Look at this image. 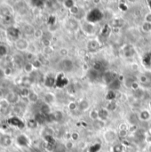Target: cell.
Returning a JSON list of instances; mask_svg holds the SVG:
<instances>
[{
    "label": "cell",
    "mask_w": 151,
    "mask_h": 152,
    "mask_svg": "<svg viewBox=\"0 0 151 152\" xmlns=\"http://www.w3.org/2000/svg\"><path fill=\"white\" fill-rule=\"evenodd\" d=\"M15 142H16V144L21 148H25V147H28L30 143V141L28 139V137L26 135V134H19L16 139H15Z\"/></svg>",
    "instance_id": "3"
},
{
    "label": "cell",
    "mask_w": 151,
    "mask_h": 152,
    "mask_svg": "<svg viewBox=\"0 0 151 152\" xmlns=\"http://www.w3.org/2000/svg\"><path fill=\"white\" fill-rule=\"evenodd\" d=\"M147 20H148V22H151V14L147 17Z\"/></svg>",
    "instance_id": "50"
},
{
    "label": "cell",
    "mask_w": 151,
    "mask_h": 152,
    "mask_svg": "<svg viewBox=\"0 0 151 152\" xmlns=\"http://www.w3.org/2000/svg\"><path fill=\"white\" fill-rule=\"evenodd\" d=\"M12 74V69L9 66V67H5L4 69V75L6 77H10Z\"/></svg>",
    "instance_id": "33"
},
{
    "label": "cell",
    "mask_w": 151,
    "mask_h": 152,
    "mask_svg": "<svg viewBox=\"0 0 151 152\" xmlns=\"http://www.w3.org/2000/svg\"><path fill=\"white\" fill-rule=\"evenodd\" d=\"M69 26L70 28L75 29V28H77V22L76 20H69Z\"/></svg>",
    "instance_id": "35"
},
{
    "label": "cell",
    "mask_w": 151,
    "mask_h": 152,
    "mask_svg": "<svg viewBox=\"0 0 151 152\" xmlns=\"http://www.w3.org/2000/svg\"><path fill=\"white\" fill-rule=\"evenodd\" d=\"M88 77H89V78H90L91 80H96V79L99 77V72L96 71V70H94V69H91V70L89 71Z\"/></svg>",
    "instance_id": "22"
},
{
    "label": "cell",
    "mask_w": 151,
    "mask_h": 152,
    "mask_svg": "<svg viewBox=\"0 0 151 152\" xmlns=\"http://www.w3.org/2000/svg\"><path fill=\"white\" fill-rule=\"evenodd\" d=\"M72 138H73L74 140H77V135L76 134H72Z\"/></svg>",
    "instance_id": "49"
},
{
    "label": "cell",
    "mask_w": 151,
    "mask_h": 152,
    "mask_svg": "<svg viewBox=\"0 0 151 152\" xmlns=\"http://www.w3.org/2000/svg\"><path fill=\"white\" fill-rule=\"evenodd\" d=\"M103 69V66H102V64H101V62H95L94 63V65H93V69L94 70H96V71H100V70H101Z\"/></svg>",
    "instance_id": "34"
},
{
    "label": "cell",
    "mask_w": 151,
    "mask_h": 152,
    "mask_svg": "<svg viewBox=\"0 0 151 152\" xmlns=\"http://www.w3.org/2000/svg\"><path fill=\"white\" fill-rule=\"evenodd\" d=\"M34 69H35V68H34L32 62L26 61V62L23 64V69H24V71H25L26 73H32Z\"/></svg>",
    "instance_id": "13"
},
{
    "label": "cell",
    "mask_w": 151,
    "mask_h": 152,
    "mask_svg": "<svg viewBox=\"0 0 151 152\" xmlns=\"http://www.w3.org/2000/svg\"><path fill=\"white\" fill-rule=\"evenodd\" d=\"M83 28H84L85 32H86L88 34H91L93 31V26L90 23H85L83 26Z\"/></svg>",
    "instance_id": "25"
},
{
    "label": "cell",
    "mask_w": 151,
    "mask_h": 152,
    "mask_svg": "<svg viewBox=\"0 0 151 152\" xmlns=\"http://www.w3.org/2000/svg\"><path fill=\"white\" fill-rule=\"evenodd\" d=\"M30 3L33 4L32 5L36 6V7H39V6H41V5L44 4V2H43V1H31Z\"/></svg>",
    "instance_id": "40"
},
{
    "label": "cell",
    "mask_w": 151,
    "mask_h": 152,
    "mask_svg": "<svg viewBox=\"0 0 151 152\" xmlns=\"http://www.w3.org/2000/svg\"><path fill=\"white\" fill-rule=\"evenodd\" d=\"M79 108H80L81 110H85V109H87V108H88V102H87L86 101L81 102L80 104H79Z\"/></svg>",
    "instance_id": "39"
},
{
    "label": "cell",
    "mask_w": 151,
    "mask_h": 152,
    "mask_svg": "<svg viewBox=\"0 0 151 152\" xmlns=\"http://www.w3.org/2000/svg\"><path fill=\"white\" fill-rule=\"evenodd\" d=\"M28 102H31V103H36V102L38 101V95H37L36 93L31 92L30 94H29V96L28 97Z\"/></svg>",
    "instance_id": "23"
},
{
    "label": "cell",
    "mask_w": 151,
    "mask_h": 152,
    "mask_svg": "<svg viewBox=\"0 0 151 152\" xmlns=\"http://www.w3.org/2000/svg\"><path fill=\"white\" fill-rule=\"evenodd\" d=\"M32 64H33V66H34L35 69H37V68H39V67L41 66V62H40V61H38V60H34V61H32Z\"/></svg>",
    "instance_id": "41"
},
{
    "label": "cell",
    "mask_w": 151,
    "mask_h": 152,
    "mask_svg": "<svg viewBox=\"0 0 151 152\" xmlns=\"http://www.w3.org/2000/svg\"><path fill=\"white\" fill-rule=\"evenodd\" d=\"M13 62L15 64H20V65H23L25 63V62H23V59L20 56H19V55L13 57Z\"/></svg>",
    "instance_id": "32"
},
{
    "label": "cell",
    "mask_w": 151,
    "mask_h": 152,
    "mask_svg": "<svg viewBox=\"0 0 151 152\" xmlns=\"http://www.w3.org/2000/svg\"><path fill=\"white\" fill-rule=\"evenodd\" d=\"M37 125H38V124L36 123V121L34 118L28 119V122H27V126H28L29 128H35V127H36Z\"/></svg>",
    "instance_id": "30"
},
{
    "label": "cell",
    "mask_w": 151,
    "mask_h": 152,
    "mask_svg": "<svg viewBox=\"0 0 151 152\" xmlns=\"http://www.w3.org/2000/svg\"><path fill=\"white\" fill-rule=\"evenodd\" d=\"M34 119L36 121L37 124H44L45 122V115L42 114V113H37L35 115V118Z\"/></svg>",
    "instance_id": "14"
},
{
    "label": "cell",
    "mask_w": 151,
    "mask_h": 152,
    "mask_svg": "<svg viewBox=\"0 0 151 152\" xmlns=\"http://www.w3.org/2000/svg\"><path fill=\"white\" fill-rule=\"evenodd\" d=\"M115 96H116V94H115V93H114L113 91L109 92V94H107V98H108L109 100H112V99H114V98H115Z\"/></svg>",
    "instance_id": "42"
},
{
    "label": "cell",
    "mask_w": 151,
    "mask_h": 152,
    "mask_svg": "<svg viewBox=\"0 0 151 152\" xmlns=\"http://www.w3.org/2000/svg\"><path fill=\"white\" fill-rule=\"evenodd\" d=\"M55 83H56V80H55L54 77H52V76L46 77V78H45V80H44V85H45L47 87H52V86H53L55 85Z\"/></svg>",
    "instance_id": "11"
},
{
    "label": "cell",
    "mask_w": 151,
    "mask_h": 152,
    "mask_svg": "<svg viewBox=\"0 0 151 152\" xmlns=\"http://www.w3.org/2000/svg\"><path fill=\"white\" fill-rule=\"evenodd\" d=\"M30 93H31V92L29 91V89H28V87L24 86V87H22V88L20 89L19 95H20V97H23V98H28V97L29 96Z\"/></svg>",
    "instance_id": "12"
},
{
    "label": "cell",
    "mask_w": 151,
    "mask_h": 152,
    "mask_svg": "<svg viewBox=\"0 0 151 152\" xmlns=\"http://www.w3.org/2000/svg\"><path fill=\"white\" fill-rule=\"evenodd\" d=\"M20 29L19 28L15 27V26H9L7 28H6V36L7 37L11 40V41H17L20 37Z\"/></svg>",
    "instance_id": "1"
},
{
    "label": "cell",
    "mask_w": 151,
    "mask_h": 152,
    "mask_svg": "<svg viewBox=\"0 0 151 152\" xmlns=\"http://www.w3.org/2000/svg\"><path fill=\"white\" fill-rule=\"evenodd\" d=\"M51 117H52L53 120H55V121H60V120H61L62 118H63L62 113H61V111H55L54 113L52 114Z\"/></svg>",
    "instance_id": "24"
},
{
    "label": "cell",
    "mask_w": 151,
    "mask_h": 152,
    "mask_svg": "<svg viewBox=\"0 0 151 152\" xmlns=\"http://www.w3.org/2000/svg\"><path fill=\"white\" fill-rule=\"evenodd\" d=\"M110 25L113 26V27H116V28H117V27H122V26L124 25V20H123L122 19H115V20H111Z\"/></svg>",
    "instance_id": "18"
},
{
    "label": "cell",
    "mask_w": 151,
    "mask_h": 152,
    "mask_svg": "<svg viewBox=\"0 0 151 152\" xmlns=\"http://www.w3.org/2000/svg\"><path fill=\"white\" fill-rule=\"evenodd\" d=\"M40 110H41V113L44 114V115H48V114H50V112H51L50 106H49L48 104H46V103H44V104L41 106Z\"/></svg>",
    "instance_id": "21"
},
{
    "label": "cell",
    "mask_w": 151,
    "mask_h": 152,
    "mask_svg": "<svg viewBox=\"0 0 151 152\" xmlns=\"http://www.w3.org/2000/svg\"><path fill=\"white\" fill-rule=\"evenodd\" d=\"M14 45H15V47H16L17 50H19L20 52H24V51H26L28 48L29 44H28V42L27 39L20 37L17 41L14 42Z\"/></svg>",
    "instance_id": "5"
},
{
    "label": "cell",
    "mask_w": 151,
    "mask_h": 152,
    "mask_svg": "<svg viewBox=\"0 0 151 152\" xmlns=\"http://www.w3.org/2000/svg\"><path fill=\"white\" fill-rule=\"evenodd\" d=\"M66 145H63V144H57L56 147L54 148V151L55 152H65L66 151Z\"/></svg>",
    "instance_id": "31"
},
{
    "label": "cell",
    "mask_w": 151,
    "mask_h": 152,
    "mask_svg": "<svg viewBox=\"0 0 151 152\" xmlns=\"http://www.w3.org/2000/svg\"><path fill=\"white\" fill-rule=\"evenodd\" d=\"M36 37H41L44 34H43V32H42V30H40V29H37V30H36L35 31V34H34Z\"/></svg>",
    "instance_id": "44"
},
{
    "label": "cell",
    "mask_w": 151,
    "mask_h": 152,
    "mask_svg": "<svg viewBox=\"0 0 151 152\" xmlns=\"http://www.w3.org/2000/svg\"><path fill=\"white\" fill-rule=\"evenodd\" d=\"M150 113L148 112V111H143L142 113V115H141V118H142V119H143V120H148L149 118H150Z\"/></svg>",
    "instance_id": "38"
},
{
    "label": "cell",
    "mask_w": 151,
    "mask_h": 152,
    "mask_svg": "<svg viewBox=\"0 0 151 152\" xmlns=\"http://www.w3.org/2000/svg\"><path fill=\"white\" fill-rule=\"evenodd\" d=\"M105 139H106V141L109 142H114L115 139H116V134H115V133H113V132H111V131L107 132V133L105 134Z\"/></svg>",
    "instance_id": "16"
},
{
    "label": "cell",
    "mask_w": 151,
    "mask_h": 152,
    "mask_svg": "<svg viewBox=\"0 0 151 152\" xmlns=\"http://www.w3.org/2000/svg\"><path fill=\"white\" fill-rule=\"evenodd\" d=\"M98 116L101 119H106L109 116V113H108V110H101L99 112H98Z\"/></svg>",
    "instance_id": "28"
},
{
    "label": "cell",
    "mask_w": 151,
    "mask_h": 152,
    "mask_svg": "<svg viewBox=\"0 0 151 152\" xmlns=\"http://www.w3.org/2000/svg\"><path fill=\"white\" fill-rule=\"evenodd\" d=\"M64 4H65V5H66L67 7H69V8H72V7L74 6V2H73V1H65Z\"/></svg>",
    "instance_id": "43"
},
{
    "label": "cell",
    "mask_w": 151,
    "mask_h": 152,
    "mask_svg": "<svg viewBox=\"0 0 151 152\" xmlns=\"http://www.w3.org/2000/svg\"><path fill=\"white\" fill-rule=\"evenodd\" d=\"M8 53V47L4 44H0V57H5Z\"/></svg>",
    "instance_id": "17"
},
{
    "label": "cell",
    "mask_w": 151,
    "mask_h": 152,
    "mask_svg": "<svg viewBox=\"0 0 151 152\" xmlns=\"http://www.w3.org/2000/svg\"><path fill=\"white\" fill-rule=\"evenodd\" d=\"M114 79H115L114 74L111 73V72H106V73L103 75V80H104L107 84H109V85Z\"/></svg>",
    "instance_id": "10"
},
{
    "label": "cell",
    "mask_w": 151,
    "mask_h": 152,
    "mask_svg": "<svg viewBox=\"0 0 151 152\" xmlns=\"http://www.w3.org/2000/svg\"><path fill=\"white\" fill-rule=\"evenodd\" d=\"M0 142L2 144V146L8 148L10 146H12V138L9 134H4V135H2V137L0 139Z\"/></svg>",
    "instance_id": "7"
},
{
    "label": "cell",
    "mask_w": 151,
    "mask_h": 152,
    "mask_svg": "<svg viewBox=\"0 0 151 152\" xmlns=\"http://www.w3.org/2000/svg\"><path fill=\"white\" fill-rule=\"evenodd\" d=\"M115 152H119V151H115Z\"/></svg>",
    "instance_id": "53"
},
{
    "label": "cell",
    "mask_w": 151,
    "mask_h": 152,
    "mask_svg": "<svg viewBox=\"0 0 151 152\" xmlns=\"http://www.w3.org/2000/svg\"><path fill=\"white\" fill-rule=\"evenodd\" d=\"M121 84H120V81L117 80V79H114L110 84H109V88L111 90H117L120 87Z\"/></svg>",
    "instance_id": "19"
},
{
    "label": "cell",
    "mask_w": 151,
    "mask_h": 152,
    "mask_svg": "<svg viewBox=\"0 0 151 152\" xmlns=\"http://www.w3.org/2000/svg\"><path fill=\"white\" fill-rule=\"evenodd\" d=\"M4 99L9 104H17L20 100V95L15 92H8L5 94Z\"/></svg>",
    "instance_id": "6"
},
{
    "label": "cell",
    "mask_w": 151,
    "mask_h": 152,
    "mask_svg": "<svg viewBox=\"0 0 151 152\" xmlns=\"http://www.w3.org/2000/svg\"><path fill=\"white\" fill-rule=\"evenodd\" d=\"M102 18V13L99 9H93L92 10L88 15H87V20L91 22H95L100 20Z\"/></svg>",
    "instance_id": "4"
},
{
    "label": "cell",
    "mask_w": 151,
    "mask_h": 152,
    "mask_svg": "<svg viewBox=\"0 0 151 152\" xmlns=\"http://www.w3.org/2000/svg\"><path fill=\"white\" fill-rule=\"evenodd\" d=\"M31 83H32V78H31V77H24L21 78V84L24 85L26 87H27V86L31 85Z\"/></svg>",
    "instance_id": "27"
},
{
    "label": "cell",
    "mask_w": 151,
    "mask_h": 152,
    "mask_svg": "<svg viewBox=\"0 0 151 152\" xmlns=\"http://www.w3.org/2000/svg\"><path fill=\"white\" fill-rule=\"evenodd\" d=\"M115 108H116V104L113 103V102L109 103V106H108V110H115Z\"/></svg>",
    "instance_id": "45"
},
{
    "label": "cell",
    "mask_w": 151,
    "mask_h": 152,
    "mask_svg": "<svg viewBox=\"0 0 151 152\" xmlns=\"http://www.w3.org/2000/svg\"><path fill=\"white\" fill-rule=\"evenodd\" d=\"M142 29L144 30V31H150L151 29V23L150 22H145L144 24H143V26H142Z\"/></svg>",
    "instance_id": "36"
},
{
    "label": "cell",
    "mask_w": 151,
    "mask_h": 152,
    "mask_svg": "<svg viewBox=\"0 0 151 152\" xmlns=\"http://www.w3.org/2000/svg\"><path fill=\"white\" fill-rule=\"evenodd\" d=\"M91 117L93 118V119H96L99 116H98V113H95V112H92L91 113Z\"/></svg>",
    "instance_id": "47"
},
{
    "label": "cell",
    "mask_w": 151,
    "mask_h": 152,
    "mask_svg": "<svg viewBox=\"0 0 151 152\" xmlns=\"http://www.w3.org/2000/svg\"><path fill=\"white\" fill-rule=\"evenodd\" d=\"M69 108H70V110H74V109L76 108V105H75V103H71V105L69 106Z\"/></svg>",
    "instance_id": "48"
},
{
    "label": "cell",
    "mask_w": 151,
    "mask_h": 152,
    "mask_svg": "<svg viewBox=\"0 0 151 152\" xmlns=\"http://www.w3.org/2000/svg\"><path fill=\"white\" fill-rule=\"evenodd\" d=\"M120 134H121V135H123V136H124V135H125V134H125V131H121Z\"/></svg>",
    "instance_id": "51"
},
{
    "label": "cell",
    "mask_w": 151,
    "mask_h": 152,
    "mask_svg": "<svg viewBox=\"0 0 151 152\" xmlns=\"http://www.w3.org/2000/svg\"><path fill=\"white\" fill-rule=\"evenodd\" d=\"M73 66H74L73 62L70 60H68V59L63 60L62 62H61V68L65 71H71L72 69H73Z\"/></svg>",
    "instance_id": "8"
},
{
    "label": "cell",
    "mask_w": 151,
    "mask_h": 152,
    "mask_svg": "<svg viewBox=\"0 0 151 152\" xmlns=\"http://www.w3.org/2000/svg\"><path fill=\"white\" fill-rule=\"evenodd\" d=\"M142 95H143V91L142 90L137 89V90L134 91V96L136 98H141V97H142Z\"/></svg>",
    "instance_id": "37"
},
{
    "label": "cell",
    "mask_w": 151,
    "mask_h": 152,
    "mask_svg": "<svg viewBox=\"0 0 151 152\" xmlns=\"http://www.w3.org/2000/svg\"><path fill=\"white\" fill-rule=\"evenodd\" d=\"M99 48V44L97 41H91L88 44V49L90 51H95Z\"/></svg>",
    "instance_id": "26"
},
{
    "label": "cell",
    "mask_w": 151,
    "mask_h": 152,
    "mask_svg": "<svg viewBox=\"0 0 151 152\" xmlns=\"http://www.w3.org/2000/svg\"><path fill=\"white\" fill-rule=\"evenodd\" d=\"M150 152H151V147H150Z\"/></svg>",
    "instance_id": "52"
},
{
    "label": "cell",
    "mask_w": 151,
    "mask_h": 152,
    "mask_svg": "<svg viewBox=\"0 0 151 152\" xmlns=\"http://www.w3.org/2000/svg\"><path fill=\"white\" fill-rule=\"evenodd\" d=\"M7 124L8 126L14 127V128H18V129H23L26 126V124L19 117H16V116H12L9 118L7 119Z\"/></svg>",
    "instance_id": "2"
},
{
    "label": "cell",
    "mask_w": 151,
    "mask_h": 152,
    "mask_svg": "<svg viewBox=\"0 0 151 152\" xmlns=\"http://www.w3.org/2000/svg\"><path fill=\"white\" fill-rule=\"evenodd\" d=\"M66 83H67V79H66V78H64L62 75H60V76L57 77V79H56V83H55V84L57 85V86H59V87H62V86H64L66 85Z\"/></svg>",
    "instance_id": "15"
},
{
    "label": "cell",
    "mask_w": 151,
    "mask_h": 152,
    "mask_svg": "<svg viewBox=\"0 0 151 152\" xmlns=\"http://www.w3.org/2000/svg\"><path fill=\"white\" fill-rule=\"evenodd\" d=\"M139 121V118H138V116L136 114H132L130 115L129 117V122L132 124V125H136Z\"/></svg>",
    "instance_id": "29"
},
{
    "label": "cell",
    "mask_w": 151,
    "mask_h": 152,
    "mask_svg": "<svg viewBox=\"0 0 151 152\" xmlns=\"http://www.w3.org/2000/svg\"><path fill=\"white\" fill-rule=\"evenodd\" d=\"M44 103H46V104H51V103H53V101H54V96L52 94H46L45 95H44Z\"/></svg>",
    "instance_id": "20"
},
{
    "label": "cell",
    "mask_w": 151,
    "mask_h": 152,
    "mask_svg": "<svg viewBox=\"0 0 151 152\" xmlns=\"http://www.w3.org/2000/svg\"><path fill=\"white\" fill-rule=\"evenodd\" d=\"M79 11H78V9L77 8V7H75V6H73L72 8H71V12H73V13H77Z\"/></svg>",
    "instance_id": "46"
},
{
    "label": "cell",
    "mask_w": 151,
    "mask_h": 152,
    "mask_svg": "<svg viewBox=\"0 0 151 152\" xmlns=\"http://www.w3.org/2000/svg\"><path fill=\"white\" fill-rule=\"evenodd\" d=\"M35 28H33V26L29 25V24H25L23 26V32L24 34L28 35V36H31L35 34Z\"/></svg>",
    "instance_id": "9"
},
{
    "label": "cell",
    "mask_w": 151,
    "mask_h": 152,
    "mask_svg": "<svg viewBox=\"0 0 151 152\" xmlns=\"http://www.w3.org/2000/svg\"><path fill=\"white\" fill-rule=\"evenodd\" d=\"M0 110H1V109H0Z\"/></svg>",
    "instance_id": "54"
}]
</instances>
